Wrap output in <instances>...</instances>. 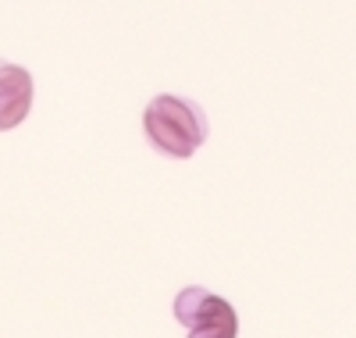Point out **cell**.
Wrapping results in <instances>:
<instances>
[{
    "mask_svg": "<svg viewBox=\"0 0 356 338\" xmlns=\"http://www.w3.org/2000/svg\"><path fill=\"white\" fill-rule=\"evenodd\" d=\"M175 317L189 328L186 338H239V314L203 285H189L175 299Z\"/></svg>",
    "mask_w": 356,
    "mask_h": 338,
    "instance_id": "7a4b0ae2",
    "label": "cell"
},
{
    "mask_svg": "<svg viewBox=\"0 0 356 338\" xmlns=\"http://www.w3.org/2000/svg\"><path fill=\"white\" fill-rule=\"evenodd\" d=\"M143 132L157 153L186 161L207 143L211 121H207V111L200 104H193L186 97H175V93H161L143 111Z\"/></svg>",
    "mask_w": 356,
    "mask_h": 338,
    "instance_id": "6da1fadb",
    "label": "cell"
},
{
    "mask_svg": "<svg viewBox=\"0 0 356 338\" xmlns=\"http://www.w3.org/2000/svg\"><path fill=\"white\" fill-rule=\"evenodd\" d=\"M29 111H33V75L11 61H0V132L18 129Z\"/></svg>",
    "mask_w": 356,
    "mask_h": 338,
    "instance_id": "3957f363",
    "label": "cell"
}]
</instances>
